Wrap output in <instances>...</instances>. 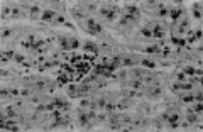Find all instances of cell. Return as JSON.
<instances>
[{
    "instance_id": "obj_1",
    "label": "cell",
    "mask_w": 203,
    "mask_h": 132,
    "mask_svg": "<svg viewBox=\"0 0 203 132\" xmlns=\"http://www.w3.org/2000/svg\"><path fill=\"white\" fill-rule=\"evenodd\" d=\"M85 29L90 32V34H93V36L102 34V32H103L102 24H100V22H97L95 19H90V17H86V19H85Z\"/></svg>"
},
{
    "instance_id": "obj_2",
    "label": "cell",
    "mask_w": 203,
    "mask_h": 132,
    "mask_svg": "<svg viewBox=\"0 0 203 132\" xmlns=\"http://www.w3.org/2000/svg\"><path fill=\"white\" fill-rule=\"evenodd\" d=\"M98 14H100L102 17H105L107 20H114L117 17V9H115V7H102Z\"/></svg>"
},
{
    "instance_id": "obj_3",
    "label": "cell",
    "mask_w": 203,
    "mask_h": 132,
    "mask_svg": "<svg viewBox=\"0 0 203 132\" xmlns=\"http://www.w3.org/2000/svg\"><path fill=\"white\" fill-rule=\"evenodd\" d=\"M161 93H163V88L157 86V85L147 86V88H146V97H149V98H159Z\"/></svg>"
},
{
    "instance_id": "obj_4",
    "label": "cell",
    "mask_w": 203,
    "mask_h": 132,
    "mask_svg": "<svg viewBox=\"0 0 203 132\" xmlns=\"http://www.w3.org/2000/svg\"><path fill=\"white\" fill-rule=\"evenodd\" d=\"M140 63V58L139 56H134V54H127L122 58V66H134V64H139Z\"/></svg>"
},
{
    "instance_id": "obj_5",
    "label": "cell",
    "mask_w": 203,
    "mask_h": 132,
    "mask_svg": "<svg viewBox=\"0 0 203 132\" xmlns=\"http://www.w3.org/2000/svg\"><path fill=\"white\" fill-rule=\"evenodd\" d=\"M152 29V38H156V39H163L164 38V34H166V31L163 29V26H159V24H152L151 26Z\"/></svg>"
},
{
    "instance_id": "obj_6",
    "label": "cell",
    "mask_w": 203,
    "mask_h": 132,
    "mask_svg": "<svg viewBox=\"0 0 203 132\" xmlns=\"http://www.w3.org/2000/svg\"><path fill=\"white\" fill-rule=\"evenodd\" d=\"M125 86H129V88H132V90H142V88H146V85H144V81L140 80V78H137V80L127 81Z\"/></svg>"
},
{
    "instance_id": "obj_7",
    "label": "cell",
    "mask_w": 203,
    "mask_h": 132,
    "mask_svg": "<svg viewBox=\"0 0 203 132\" xmlns=\"http://www.w3.org/2000/svg\"><path fill=\"white\" fill-rule=\"evenodd\" d=\"M56 15H58V14H56L54 10H51V9H46V10H43V20H44V22H53Z\"/></svg>"
},
{
    "instance_id": "obj_8",
    "label": "cell",
    "mask_w": 203,
    "mask_h": 132,
    "mask_svg": "<svg viewBox=\"0 0 203 132\" xmlns=\"http://www.w3.org/2000/svg\"><path fill=\"white\" fill-rule=\"evenodd\" d=\"M139 9L137 7H134V5H130V7H127L125 9V15H129V17H132V19H135L137 20V17H139Z\"/></svg>"
},
{
    "instance_id": "obj_9",
    "label": "cell",
    "mask_w": 203,
    "mask_h": 132,
    "mask_svg": "<svg viewBox=\"0 0 203 132\" xmlns=\"http://www.w3.org/2000/svg\"><path fill=\"white\" fill-rule=\"evenodd\" d=\"M117 105V109H120V110H125V109H129V107L132 105V98H124V100H120L119 104H115Z\"/></svg>"
},
{
    "instance_id": "obj_10",
    "label": "cell",
    "mask_w": 203,
    "mask_h": 132,
    "mask_svg": "<svg viewBox=\"0 0 203 132\" xmlns=\"http://www.w3.org/2000/svg\"><path fill=\"white\" fill-rule=\"evenodd\" d=\"M154 14H156V17H164V15H168V14H169V9L163 3L161 7H157V9L154 10Z\"/></svg>"
},
{
    "instance_id": "obj_11",
    "label": "cell",
    "mask_w": 203,
    "mask_h": 132,
    "mask_svg": "<svg viewBox=\"0 0 203 132\" xmlns=\"http://www.w3.org/2000/svg\"><path fill=\"white\" fill-rule=\"evenodd\" d=\"M181 14H183V9H181V7H175V9L169 10V15H171V19H173V20L180 19V17H181Z\"/></svg>"
},
{
    "instance_id": "obj_12",
    "label": "cell",
    "mask_w": 203,
    "mask_h": 132,
    "mask_svg": "<svg viewBox=\"0 0 203 132\" xmlns=\"http://www.w3.org/2000/svg\"><path fill=\"white\" fill-rule=\"evenodd\" d=\"M68 95L69 97H80V86H76V85H69L68 86Z\"/></svg>"
},
{
    "instance_id": "obj_13",
    "label": "cell",
    "mask_w": 203,
    "mask_h": 132,
    "mask_svg": "<svg viewBox=\"0 0 203 132\" xmlns=\"http://www.w3.org/2000/svg\"><path fill=\"white\" fill-rule=\"evenodd\" d=\"M144 51H146L147 54H156V56H159L161 48L157 46V44H154V46H147V48H144Z\"/></svg>"
},
{
    "instance_id": "obj_14",
    "label": "cell",
    "mask_w": 203,
    "mask_h": 132,
    "mask_svg": "<svg viewBox=\"0 0 203 132\" xmlns=\"http://www.w3.org/2000/svg\"><path fill=\"white\" fill-rule=\"evenodd\" d=\"M69 81V76L66 75V73H61L59 76H58V80H56V85L58 86H63V85H66Z\"/></svg>"
},
{
    "instance_id": "obj_15",
    "label": "cell",
    "mask_w": 203,
    "mask_h": 132,
    "mask_svg": "<svg viewBox=\"0 0 203 132\" xmlns=\"http://www.w3.org/2000/svg\"><path fill=\"white\" fill-rule=\"evenodd\" d=\"M188 26H190V22H188V19H183V20H181V22H180V24H178V29H176V31H178V32H180V34H183V32L186 31V29H188Z\"/></svg>"
},
{
    "instance_id": "obj_16",
    "label": "cell",
    "mask_w": 203,
    "mask_h": 132,
    "mask_svg": "<svg viewBox=\"0 0 203 132\" xmlns=\"http://www.w3.org/2000/svg\"><path fill=\"white\" fill-rule=\"evenodd\" d=\"M181 104H191V102H195V95H190V93H185L180 97Z\"/></svg>"
},
{
    "instance_id": "obj_17",
    "label": "cell",
    "mask_w": 203,
    "mask_h": 132,
    "mask_svg": "<svg viewBox=\"0 0 203 132\" xmlns=\"http://www.w3.org/2000/svg\"><path fill=\"white\" fill-rule=\"evenodd\" d=\"M83 49L86 53H93V54H97V53H98V48L95 46V44H92V43H86L83 46Z\"/></svg>"
},
{
    "instance_id": "obj_18",
    "label": "cell",
    "mask_w": 203,
    "mask_h": 132,
    "mask_svg": "<svg viewBox=\"0 0 203 132\" xmlns=\"http://www.w3.org/2000/svg\"><path fill=\"white\" fill-rule=\"evenodd\" d=\"M140 64L146 66V68H149V69L156 68V61H152V59H142V58H140Z\"/></svg>"
},
{
    "instance_id": "obj_19",
    "label": "cell",
    "mask_w": 203,
    "mask_h": 132,
    "mask_svg": "<svg viewBox=\"0 0 203 132\" xmlns=\"http://www.w3.org/2000/svg\"><path fill=\"white\" fill-rule=\"evenodd\" d=\"M78 46H80V43H78V39H74V38H69V41H68V49H66V51H69V49H76Z\"/></svg>"
},
{
    "instance_id": "obj_20",
    "label": "cell",
    "mask_w": 203,
    "mask_h": 132,
    "mask_svg": "<svg viewBox=\"0 0 203 132\" xmlns=\"http://www.w3.org/2000/svg\"><path fill=\"white\" fill-rule=\"evenodd\" d=\"M140 36H144V38H147V39H152V31L149 27H142L140 29Z\"/></svg>"
},
{
    "instance_id": "obj_21",
    "label": "cell",
    "mask_w": 203,
    "mask_h": 132,
    "mask_svg": "<svg viewBox=\"0 0 203 132\" xmlns=\"http://www.w3.org/2000/svg\"><path fill=\"white\" fill-rule=\"evenodd\" d=\"M14 56H15V53H14V51H5V53L2 54V63H5V61L12 59Z\"/></svg>"
},
{
    "instance_id": "obj_22",
    "label": "cell",
    "mask_w": 203,
    "mask_h": 132,
    "mask_svg": "<svg viewBox=\"0 0 203 132\" xmlns=\"http://www.w3.org/2000/svg\"><path fill=\"white\" fill-rule=\"evenodd\" d=\"M173 44H176V46H180V48H185L186 46V39H183V38H173Z\"/></svg>"
},
{
    "instance_id": "obj_23",
    "label": "cell",
    "mask_w": 203,
    "mask_h": 132,
    "mask_svg": "<svg viewBox=\"0 0 203 132\" xmlns=\"http://www.w3.org/2000/svg\"><path fill=\"white\" fill-rule=\"evenodd\" d=\"M193 15L196 19H201V3H196L195 5V9H193Z\"/></svg>"
},
{
    "instance_id": "obj_24",
    "label": "cell",
    "mask_w": 203,
    "mask_h": 132,
    "mask_svg": "<svg viewBox=\"0 0 203 132\" xmlns=\"http://www.w3.org/2000/svg\"><path fill=\"white\" fill-rule=\"evenodd\" d=\"M81 7H85V9H88V10H95L97 9V2H83Z\"/></svg>"
},
{
    "instance_id": "obj_25",
    "label": "cell",
    "mask_w": 203,
    "mask_h": 132,
    "mask_svg": "<svg viewBox=\"0 0 203 132\" xmlns=\"http://www.w3.org/2000/svg\"><path fill=\"white\" fill-rule=\"evenodd\" d=\"M2 115H7V119H10V117H15V112L10 109V107H5V109H3V112H2Z\"/></svg>"
},
{
    "instance_id": "obj_26",
    "label": "cell",
    "mask_w": 203,
    "mask_h": 132,
    "mask_svg": "<svg viewBox=\"0 0 203 132\" xmlns=\"http://www.w3.org/2000/svg\"><path fill=\"white\" fill-rule=\"evenodd\" d=\"M175 80L176 81H188V78H186V75L183 71H180V73H176V75H175Z\"/></svg>"
},
{
    "instance_id": "obj_27",
    "label": "cell",
    "mask_w": 203,
    "mask_h": 132,
    "mask_svg": "<svg viewBox=\"0 0 203 132\" xmlns=\"http://www.w3.org/2000/svg\"><path fill=\"white\" fill-rule=\"evenodd\" d=\"M29 12H31V15H32V17H36V15L39 14V7H37V5H32Z\"/></svg>"
},
{
    "instance_id": "obj_28",
    "label": "cell",
    "mask_w": 203,
    "mask_h": 132,
    "mask_svg": "<svg viewBox=\"0 0 203 132\" xmlns=\"http://www.w3.org/2000/svg\"><path fill=\"white\" fill-rule=\"evenodd\" d=\"M14 59L17 61V63H22V64H24V61H26V58H24V54H17V53H15Z\"/></svg>"
},
{
    "instance_id": "obj_29",
    "label": "cell",
    "mask_w": 203,
    "mask_h": 132,
    "mask_svg": "<svg viewBox=\"0 0 203 132\" xmlns=\"http://www.w3.org/2000/svg\"><path fill=\"white\" fill-rule=\"evenodd\" d=\"M53 22H54V24H66V22H64V17H63V15H56Z\"/></svg>"
},
{
    "instance_id": "obj_30",
    "label": "cell",
    "mask_w": 203,
    "mask_h": 132,
    "mask_svg": "<svg viewBox=\"0 0 203 132\" xmlns=\"http://www.w3.org/2000/svg\"><path fill=\"white\" fill-rule=\"evenodd\" d=\"M9 36H10V31H9V29H3V31H2V38H9Z\"/></svg>"
},
{
    "instance_id": "obj_31",
    "label": "cell",
    "mask_w": 203,
    "mask_h": 132,
    "mask_svg": "<svg viewBox=\"0 0 203 132\" xmlns=\"http://www.w3.org/2000/svg\"><path fill=\"white\" fill-rule=\"evenodd\" d=\"M12 15H14V17H19V15H20V9H12Z\"/></svg>"
}]
</instances>
